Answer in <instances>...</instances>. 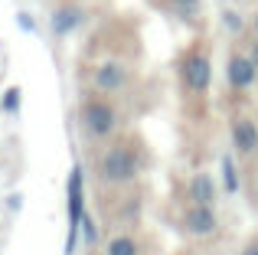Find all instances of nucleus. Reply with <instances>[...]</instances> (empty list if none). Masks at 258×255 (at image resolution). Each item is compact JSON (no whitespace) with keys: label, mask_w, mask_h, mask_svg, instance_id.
<instances>
[{"label":"nucleus","mask_w":258,"mask_h":255,"mask_svg":"<svg viewBox=\"0 0 258 255\" xmlns=\"http://www.w3.org/2000/svg\"><path fill=\"white\" fill-rule=\"evenodd\" d=\"M95 173H98L101 183L108 186H118V183H127V180L138 177V157H134L131 147L124 144H111L98 154L95 160Z\"/></svg>","instance_id":"nucleus-1"},{"label":"nucleus","mask_w":258,"mask_h":255,"mask_svg":"<svg viewBox=\"0 0 258 255\" xmlns=\"http://www.w3.org/2000/svg\"><path fill=\"white\" fill-rule=\"evenodd\" d=\"M79 118H82V128L92 138H111L114 128H118V111L105 98H85L79 105Z\"/></svg>","instance_id":"nucleus-2"},{"label":"nucleus","mask_w":258,"mask_h":255,"mask_svg":"<svg viewBox=\"0 0 258 255\" xmlns=\"http://www.w3.org/2000/svg\"><path fill=\"white\" fill-rule=\"evenodd\" d=\"M180 79H183V89L193 92V95H203V92L213 85V62L203 49H189L183 56L180 66Z\"/></svg>","instance_id":"nucleus-3"},{"label":"nucleus","mask_w":258,"mask_h":255,"mask_svg":"<svg viewBox=\"0 0 258 255\" xmlns=\"http://www.w3.org/2000/svg\"><path fill=\"white\" fill-rule=\"evenodd\" d=\"M124 85H127V69L118 59H108V62H101V66L92 69V89L98 92V95H114V92H121Z\"/></svg>","instance_id":"nucleus-4"},{"label":"nucleus","mask_w":258,"mask_h":255,"mask_svg":"<svg viewBox=\"0 0 258 255\" xmlns=\"http://www.w3.org/2000/svg\"><path fill=\"white\" fill-rule=\"evenodd\" d=\"M216 226H219V219H216L213 206H193L189 203V210L180 216V229L186 236H213Z\"/></svg>","instance_id":"nucleus-5"},{"label":"nucleus","mask_w":258,"mask_h":255,"mask_svg":"<svg viewBox=\"0 0 258 255\" xmlns=\"http://www.w3.org/2000/svg\"><path fill=\"white\" fill-rule=\"evenodd\" d=\"M226 72H229V85H232L235 92H248L258 82V66H255L252 56H245V52H232Z\"/></svg>","instance_id":"nucleus-6"},{"label":"nucleus","mask_w":258,"mask_h":255,"mask_svg":"<svg viewBox=\"0 0 258 255\" xmlns=\"http://www.w3.org/2000/svg\"><path fill=\"white\" fill-rule=\"evenodd\" d=\"M232 147L239 151V157H255L258 154V124L248 115L232 118Z\"/></svg>","instance_id":"nucleus-7"},{"label":"nucleus","mask_w":258,"mask_h":255,"mask_svg":"<svg viewBox=\"0 0 258 255\" xmlns=\"http://www.w3.org/2000/svg\"><path fill=\"white\" fill-rule=\"evenodd\" d=\"M186 200L193 206H216V183L209 173H196L189 180V190H186Z\"/></svg>","instance_id":"nucleus-8"},{"label":"nucleus","mask_w":258,"mask_h":255,"mask_svg":"<svg viewBox=\"0 0 258 255\" xmlns=\"http://www.w3.org/2000/svg\"><path fill=\"white\" fill-rule=\"evenodd\" d=\"M79 23H82V10H79V7H59V10L52 13V30H56L59 36L72 33Z\"/></svg>","instance_id":"nucleus-9"},{"label":"nucleus","mask_w":258,"mask_h":255,"mask_svg":"<svg viewBox=\"0 0 258 255\" xmlns=\"http://www.w3.org/2000/svg\"><path fill=\"white\" fill-rule=\"evenodd\" d=\"M79 216H82V197H79V170H72L69 180V219H72V236L79 229Z\"/></svg>","instance_id":"nucleus-10"},{"label":"nucleus","mask_w":258,"mask_h":255,"mask_svg":"<svg viewBox=\"0 0 258 255\" xmlns=\"http://www.w3.org/2000/svg\"><path fill=\"white\" fill-rule=\"evenodd\" d=\"M105 255H141V245L131 236H114L105 242Z\"/></svg>","instance_id":"nucleus-11"},{"label":"nucleus","mask_w":258,"mask_h":255,"mask_svg":"<svg viewBox=\"0 0 258 255\" xmlns=\"http://www.w3.org/2000/svg\"><path fill=\"white\" fill-rule=\"evenodd\" d=\"M170 7L180 17H196L200 13V0H170Z\"/></svg>","instance_id":"nucleus-12"},{"label":"nucleus","mask_w":258,"mask_h":255,"mask_svg":"<svg viewBox=\"0 0 258 255\" xmlns=\"http://www.w3.org/2000/svg\"><path fill=\"white\" fill-rule=\"evenodd\" d=\"M222 170H226V190H229V193H235V186H239V183H235V167H232V157L222 160Z\"/></svg>","instance_id":"nucleus-13"},{"label":"nucleus","mask_w":258,"mask_h":255,"mask_svg":"<svg viewBox=\"0 0 258 255\" xmlns=\"http://www.w3.org/2000/svg\"><path fill=\"white\" fill-rule=\"evenodd\" d=\"M17 105H20V89H10V92H7V98H4V108L7 111H17Z\"/></svg>","instance_id":"nucleus-14"},{"label":"nucleus","mask_w":258,"mask_h":255,"mask_svg":"<svg viewBox=\"0 0 258 255\" xmlns=\"http://www.w3.org/2000/svg\"><path fill=\"white\" fill-rule=\"evenodd\" d=\"M242 255H258V239H255V242H248V245H245V252H242Z\"/></svg>","instance_id":"nucleus-15"},{"label":"nucleus","mask_w":258,"mask_h":255,"mask_svg":"<svg viewBox=\"0 0 258 255\" xmlns=\"http://www.w3.org/2000/svg\"><path fill=\"white\" fill-rule=\"evenodd\" d=\"M252 30H255V36H258V10H255V17H252Z\"/></svg>","instance_id":"nucleus-16"},{"label":"nucleus","mask_w":258,"mask_h":255,"mask_svg":"<svg viewBox=\"0 0 258 255\" xmlns=\"http://www.w3.org/2000/svg\"><path fill=\"white\" fill-rule=\"evenodd\" d=\"M252 59H255V66H258V43H255V49H252Z\"/></svg>","instance_id":"nucleus-17"},{"label":"nucleus","mask_w":258,"mask_h":255,"mask_svg":"<svg viewBox=\"0 0 258 255\" xmlns=\"http://www.w3.org/2000/svg\"><path fill=\"white\" fill-rule=\"evenodd\" d=\"M255 200H258V180H255Z\"/></svg>","instance_id":"nucleus-18"}]
</instances>
